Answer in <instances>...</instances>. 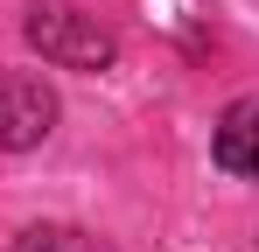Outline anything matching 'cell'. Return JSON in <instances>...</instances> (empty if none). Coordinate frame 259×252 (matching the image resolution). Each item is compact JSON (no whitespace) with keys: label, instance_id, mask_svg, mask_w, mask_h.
<instances>
[{"label":"cell","instance_id":"1","mask_svg":"<svg viewBox=\"0 0 259 252\" xmlns=\"http://www.w3.org/2000/svg\"><path fill=\"white\" fill-rule=\"evenodd\" d=\"M21 35H28V49L42 56L49 70H84V77H98V70L119 63V35H112L91 7H77V0H28Z\"/></svg>","mask_w":259,"mask_h":252},{"label":"cell","instance_id":"4","mask_svg":"<svg viewBox=\"0 0 259 252\" xmlns=\"http://www.w3.org/2000/svg\"><path fill=\"white\" fill-rule=\"evenodd\" d=\"M7 252H119L112 238H98L84 224H63V217H42V224H28V231H14V245Z\"/></svg>","mask_w":259,"mask_h":252},{"label":"cell","instance_id":"3","mask_svg":"<svg viewBox=\"0 0 259 252\" xmlns=\"http://www.w3.org/2000/svg\"><path fill=\"white\" fill-rule=\"evenodd\" d=\"M210 161L238 182H259V98H231L210 126Z\"/></svg>","mask_w":259,"mask_h":252},{"label":"cell","instance_id":"2","mask_svg":"<svg viewBox=\"0 0 259 252\" xmlns=\"http://www.w3.org/2000/svg\"><path fill=\"white\" fill-rule=\"evenodd\" d=\"M63 119V98L56 84L35 77V70H14L0 63V154H35Z\"/></svg>","mask_w":259,"mask_h":252}]
</instances>
